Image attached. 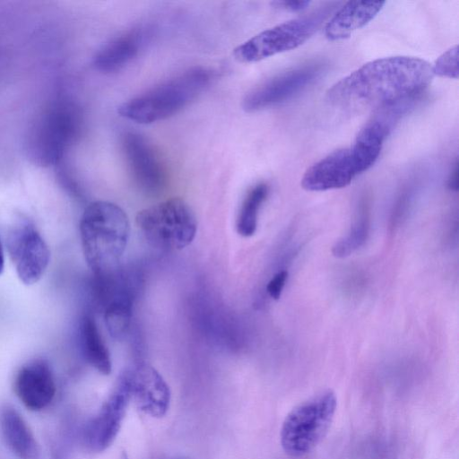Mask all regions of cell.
<instances>
[{"label":"cell","instance_id":"obj_1","mask_svg":"<svg viewBox=\"0 0 459 459\" xmlns=\"http://www.w3.org/2000/svg\"><path fill=\"white\" fill-rule=\"evenodd\" d=\"M434 77L432 65L421 58L395 56L368 62L326 91V100L339 108L377 109L421 94Z\"/></svg>","mask_w":459,"mask_h":459},{"label":"cell","instance_id":"obj_2","mask_svg":"<svg viewBox=\"0 0 459 459\" xmlns=\"http://www.w3.org/2000/svg\"><path fill=\"white\" fill-rule=\"evenodd\" d=\"M130 223L126 213L108 201H95L80 220V236L85 261L94 276L117 272L126 248Z\"/></svg>","mask_w":459,"mask_h":459},{"label":"cell","instance_id":"obj_3","mask_svg":"<svg viewBox=\"0 0 459 459\" xmlns=\"http://www.w3.org/2000/svg\"><path fill=\"white\" fill-rule=\"evenodd\" d=\"M211 80L212 73L208 69L192 67L125 101L118 107L117 113L125 119L142 125L167 119L200 95Z\"/></svg>","mask_w":459,"mask_h":459},{"label":"cell","instance_id":"obj_4","mask_svg":"<svg viewBox=\"0 0 459 459\" xmlns=\"http://www.w3.org/2000/svg\"><path fill=\"white\" fill-rule=\"evenodd\" d=\"M337 408L331 390L321 392L294 407L285 417L280 433L284 452L300 457L311 452L325 437Z\"/></svg>","mask_w":459,"mask_h":459},{"label":"cell","instance_id":"obj_5","mask_svg":"<svg viewBox=\"0 0 459 459\" xmlns=\"http://www.w3.org/2000/svg\"><path fill=\"white\" fill-rule=\"evenodd\" d=\"M136 224L148 242L164 250H181L194 240L197 221L191 207L173 197L138 212Z\"/></svg>","mask_w":459,"mask_h":459},{"label":"cell","instance_id":"obj_6","mask_svg":"<svg viewBox=\"0 0 459 459\" xmlns=\"http://www.w3.org/2000/svg\"><path fill=\"white\" fill-rule=\"evenodd\" d=\"M333 7L332 4L324 5L307 15L259 32L234 48V58L241 63H255L299 47L315 34Z\"/></svg>","mask_w":459,"mask_h":459},{"label":"cell","instance_id":"obj_7","mask_svg":"<svg viewBox=\"0 0 459 459\" xmlns=\"http://www.w3.org/2000/svg\"><path fill=\"white\" fill-rule=\"evenodd\" d=\"M80 128L79 113L73 104L59 101L39 119L30 140V152L41 165L57 164L74 141Z\"/></svg>","mask_w":459,"mask_h":459},{"label":"cell","instance_id":"obj_8","mask_svg":"<svg viewBox=\"0 0 459 459\" xmlns=\"http://www.w3.org/2000/svg\"><path fill=\"white\" fill-rule=\"evenodd\" d=\"M416 105L414 99L407 98L375 109L350 147L358 175L376 163L386 137Z\"/></svg>","mask_w":459,"mask_h":459},{"label":"cell","instance_id":"obj_9","mask_svg":"<svg viewBox=\"0 0 459 459\" xmlns=\"http://www.w3.org/2000/svg\"><path fill=\"white\" fill-rule=\"evenodd\" d=\"M325 70V64L316 61L282 72L249 91L242 108L253 113L281 104L312 84Z\"/></svg>","mask_w":459,"mask_h":459},{"label":"cell","instance_id":"obj_10","mask_svg":"<svg viewBox=\"0 0 459 459\" xmlns=\"http://www.w3.org/2000/svg\"><path fill=\"white\" fill-rule=\"evenodd\" d=\"M130 399V381L126 368L99 411L82 429V442L88 450L100 453L113 443L122 426Z\"/></svg>","mask_w":459,"mask_h":459},{"label":"cell","instance_id":"obj_11","mask_svg":"<svg viewBox=\"0 0 459 459\" xmlns=\"http://www.w3.org/2000/svg\"><path fill=\"white\" fill-rule=\"evenodd\" d=\"M6 246L20 281L26 285L39 281L49 264L50 253L34 225L26 219L14 223Z\"/></svg>","mask_w":459,"mask_h":459},{"label":"cell","instance_id":"obj_12","mask_svg":"<svg viewBox=\"0 0 459 459\" xmlns=\"http://www.w3.org/2000/svg\"><path fill=\"white\" fill-rule=\"evenodd\" d=\"M121 145L135 185L147 194L160 192L166 182L165 167L147 138L137 132L127 131L122 135Z\"/></svg>","mask_w":459,"mask_h":459},{"label":"cell","instance_id":"obj_13","mask_svg":"<svg viewBox=\"0 0 459 459\" xmlns=\"http://www.w3.org/2000/svg\"><path fill=\"white\" fill-rule=\"evenodd\" d=\"M131 399L145 414L163 417L170 403V389L162 376L151 365L139 362L126 368Z\"/></svg>","mask_w":459,"mask_h":459},{"label":"cell","instance_id":"obj_14","mask_svg":"<svg viewBox=\"0 0 459 459\" xmlns=\"http://www.w3.org/2000/svg\"><path fill=\"white\" fill-rule=\"evenodd\" d=\"M13 391L30 411H39L48 407L56 393V381L48 363L37 359L24 364L14 377Z\"/></svg>","mask_w":459,"mask_h":459},{"label":"cell","instance_id":"obj_15","mask_svg":"<svg viewBox=\"0 0 459 459\" xmlns=\"http://www.w3.org/2000/svg\"><path fill=\"white\" fill-rule=\"evenodd\" d=\"M358 175L350 148L335 150L310 166L301 178L307 191H326L349 186Z\"/></svg>","mask_w":459,"mask_h":459},{"label":"cell","instance_id":"obj_16","mask_svg":"<svg viewBox=\"0 0 459 459\" xmlns=\"http://www.w3.org/2000/svg\"><path fill=\"white\" fill-rule=\"evenodd\" d=\"M152 35L151 27L141 25L112 38L94 55L93 66L102 73H113L124 68L139 56Z\"/></svg>","mask_w":459,"mask_h":459},{"label":"cell","instance_id":"obj_17","mask_svg":"<svg viewBox=\"0 0 459 459\" xmlns=\"http://www.w3.org/2000/svg\"><path fill=\"white\" fill-rule=\"evenodd\" d=\"M384 1H350L325 23V36L332 41L344 39L370 22L382 10Z\"/></svg>","mask_w":459,"mask_h":459},{"label":"cell","instance_id":"obj_18","mask_svg":"<svg viewBox=\"0 0 459 459\" xmlns=\"http://www.w3.org/2000/svg\"><path fill=\"white\" fill-rule=\"evenodd\" d=\"M0 434L18 459H39V444L20 412L11 405L0 407Z\"/></svg>","mask_w":459,"mask_h":459},{"label":"cell","instance_id":"obj_19","mask_svg":"<svg viewBox=\"0 0 459 459\" xmlns=\"http://www.w3.org/2000/svg\"><path fill=\"white\" fill-rule=\"evenodd\" d=\"M119 281L115 278L102 306L107 330L110 336L117 340L123 339L128 333L134 299L128 288Z\"/></svg>","mask_w":459,"mask_h":459},{"label":"cell","instance_id":"obj_20","mask_svg":"<svg viewBox=\"0 0 459 459\" xmlns=\"http://www.w3.org/2000/svg\"><path fill=\"white\" fill-rule=\"evenodd\" d=\"M79 342L84 359L100 373L108 375L112 369L110 354L91 315H84L80 321Z\"/></svg>","mask_w":459,"mask_h":459},{"label":"cell","instance_id":"obj_21","mask_svg":"<svg viewBox=\"0 0 459 459\" xmlns=\"http://www.w3.org/2000/svg\"><path fill=\"white\" fill-rule=\"evenodd\" d=\"M268 193V186L265 183H259L247 194L236 222L237 231L240 236L250 237L255 232L259 210L266 200Z\"/></svg>","mask_w":459,"mask_h":459},{"label":"cell","instance_id":"obj_22","mask_svg":"<svg viewBox=\"0 0 459 459\" xmlns=\"http://www.w3.org/2000/svg\"><path fill=\"white\" fill-rule=\"evenodd\" d=\"M370 219L367 202L359 205L357 217L349 232L333 245L332 253L342 258L359 248L367 240L369 233Z\"/></svg>","mask_w":459,"mask_h":459},{"label":"cell","instance_id":"obj_23","mask_svg":"<svg viewBox=\"0 0 459 459\" xmlns=\"http://www.w3.org/2000/svg\"><path fill=\"white\" fill-rule=\"evenodd\" d=\"M434 75L458 78V46L455 45L439 56L432 65Z\"/></svg>","mask_w":459,"mask_h":459},{"label":"cell","instance_id":"obj_24","mask_svg":"<svg viewBox=\"0 0 459 459\" xmlns=\"http://www.w3.org/2000/svg\"><path fill=\"white\" fill-rule=\"evenodd\" d=\"M288 278V272L287 271H281L278 272L276 274L273 275V277L269 281L266 290L269 296L277 300L280 299L283 287L286 283Z\"/></svg>","mask_w":459,"mask_h":459},{"label":"cell","instance_id":"obj_25","mask_svg":"<svg viewBox=\"0 0 459 459\" xmlns=\"http://www.w3.org/2000/svg\"><path fill=\"white\" fill-rule=\"evenodd\" d=\"M272 4L278 9L298 12L306 9L309 4L310 1L307 0H298V1H274Z\"/></svg>","mask_w":459,"mask_h":459},{"label":"cell","instance_id":"obj_26","mask_svg":"<svg viewBox=\"0 0 459 459\" xmlns=\"http://www.w3.org/2000/svg\"><path fill=\"white\" fill-rule=\"evenodd\" d=\"M458 179V163H455V169L453 170L448 181H447V186L451 190L456 191L458 189L457 186V180Z\"/></svg>","mask_w":459,"mask_h":459},{"label":"cell","instance_id":"obj_27","mask_svg":"<svg viewBox=\"0 0 459 459\" xmlns=\"http://www.w3.org/2000/svg\"><path fill=\"white\" fill-rule=\"evenodd\" d=\"M4 248H3V245H2V241H1V238H0V275L4 272Z\"/></svg>","mask_w":459,"mask_h":459},{"label":"cell","instance_id":"obj_28","mask_svg":"<svg viewBox=\"0 0 459 459\" xmlns=\"http://www.w3.org/2000/svg\"><path fill=\"white\" fill-rule=\"evenodd\" d=\"M122 459H128L127 456H126V454H123V458Z\"/></svg>","mask_w":459,"mask_h":459}]
</instances>
